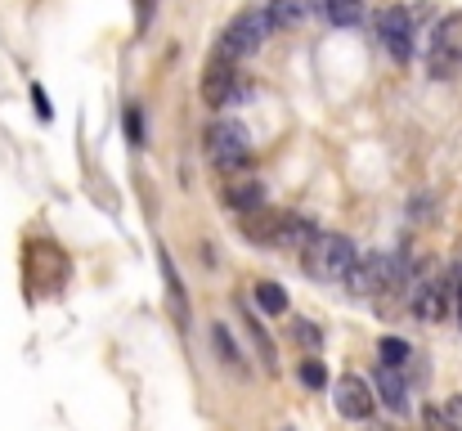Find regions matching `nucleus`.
I'll return each mask as SVG.
<instances>
[{
  "label": "nucleus",
  "instance_id": "f257e3e1",
  "mask_svg": "<svg viewBox=\"0 0 462 431\" xmlns=\"http://www.w3.org/2000/svg\"><path fill=\"white\" fill-rule=\"evenodd\" d=\"M404 279H409V261L404 257H395V252H359L341 284H346L350 296H377L386 287H404Z\"/></svg>",
  "mask_w": 462,
  "mask_h": 431
},
{
  "label": "nucleus",
  "instance_id": "f03ea898",
  "mask_svg": "<svg viewBox=\"0 0 462 431\" xmlns=\"http://www.w3.org/2000/svg\"><path fill=\"white\" fill-rule=\"evenodd\" d=\"M355 243L346 239V234H314V243H310L306 252H301V270H306L310 279H319V284H341L346 275H350V266H355Z\"/></svg>",
  "mask_w": 462,
  "mask_h": 431
},
{
  "label": "nucleus",
  "instance_id": "7ed1b4c3",
  "mask_svg": "<svg viewBox=\"0 0 462 431\" xmlns=\"http://www.w3.org/2000/svg\"><path fill=\"white\" fill-rule=\"evenodd\" d=\"M270 32H274V27H270L265 9H243V14L220 32V41H216V59L243 63V59H252V54L265 45V36H270Z\"/></svg>",
  "mask_w": 462,
  "mask_h": 431
},
{
  "label": "nucleus",
  "instance_id": "20e7f679",
  "mask_svg": "<svg viewBox=\"0 0 462 431\" xmlns=\"http://www.w3.org/2000/svg\"><path fill=\"white\" fill-rule=\"evenodd\" d=\"M207 157H211L216 171L238 175V171L247 166V157H252L247 126H243V122H211V126H207Z\"/></svg>",
  "mask_w": 462,
  "mask_h": 431
},
{
  "label": "nucleus",
  "instance_id": "39448f33",
  "mask_svg": "<svg viewBox=\"0 0 462 431\" xmlns=\"http://www.w3.org/2000/svg\"><path fill=\"white\" fill-rule=\"evenodd\" d=\"M458 68H462V14H449V18L436 23V32L427 41V72L436 81H449V77H458Z\"/></svg>",
  "mask_w": 462,
  "mask_h": 431
},
{
  "label": "nucleus",
  "instance_id": "423d86ee",
  "mask_svg": "<svg viewBox=\"0 0 462 431\" xmlns=\"http://www.w3.org/2000/svg\"><path fill=\"white\" fill-rule=\"evenodd\" d=\"M377 32H382V45H386V54H391L395 63H409V59H413V36H418V27H413V18H409L404 5L382 9Z\"/></svg>",
  "mask_w": 462,
  "mask_h": 431
},
{
  "label": "nucleus",
  "instance_id": "0eeeda50",
  "mask_svg": "<svg viewBox=\"0 0 462 431\" xmlns=\"http://www.w3.org/2000/svg\"><path fill=\"white\" fill-rule=\"evenodd\" d=\"M332 405H337V414L341 418H350V423H364L368 414H373V387L359 378V373H346V378H337V387H332Z\"/></svg>",
  "mask_w": 462,
  "mask_h": 431
},
{
  "label": "nucleus",
  "instance_id": "6e6552de",
  "mask_svg": "<svg viewBox=\"0 0 462 431\" xmlns=\"http://www.w3.org/2000/svg\"><path fill=\"white\" fill-rule=\"evenodd\" d=\"M234 68H238V63L211 54V63H207V72H202V99H207V108H225V104L238 95V72H234Z\"/></svg>",
  "mask_w": 462,
  "mask_h": 431
},
{
  "label": "nucleus",
  "instance_id": "1a4fd4ad",
  "mask_svg": "<svg viewBox=\"0 0 462 431\" xmlns=\"http://www.w3.org/2000/svg\"><path fill=\"white\" fill-rule=\"evenodd\" d=\"M314 234H319V230H314L310 216H301V211H283L270 248H279V252H306L310 243H314Z\"/></svg>",
  "mask_w": 462,
  "mask_h": 431
},
{
  "label": "nucleus",
  "instance_id": "9d476101",
  "mask_svg": "<svg viewBox=\"0 0 462 431\" xmlns=\"http://www.w3.org/2000/svg\"><path fill=\"white\" fill-rule=\"evenodd\" d=\"M225 202H229L234 216L261 211V207H265V184H261L256 175H234V180L225 184Z\"/></svg>",
  "mask_w": 462,
  "mask_h": 431
},
{
  "label": "nucleus",
  "instance_id": "9b49d317",
  "mask_svg": "<svg viewBox=\"0 0 462 431\" xmlns=\"http://www.w3.org/2000/svg\"><path fill=\"white\" fill-rule=\"evenodd\" d=\"M413 314H418L422 323H445V319H454V314H449L445 279H431V284L418 287V296H413Z\"/></svg>",
  "mask_w": 462,
  "mask_h": 431
},
{
  "label": "nucleus",
  "instance_id": "f8f14e48",
  "mask_svg": "<svg viewBox=\"0 0 462 431\" xmlns=\"http://www.w3.org/2000/svg\"><path fill=\"white\" fill-rule=\"evenodd\" d=\"M373 400H382L391 414H409V387L395 369H382L377 364V378H373Z\"/></svg>",
  "mask_w": 462,
  "mask_h": 431
},
{
  "label": "nucleus",
  "instance_id": "ddd939ff",
  "mask_svg": "<svg viewBox=\"0 0 462 431\" xmlns=\"http://www.w3.org/2000/svg\"><path fill=\"white\" fill-rule=\"evenodd\" d=\"M310 14H314V0H270L265 5L270 27H301Z\"/></svg>",
  "mask_w": 462,
  "mask_h": 431
},
{
  "label": "nucleus",
  "instance_id": "4468645a",
  "mask_svg": "<svg viewBox=\"0 0 462 431\" xmlns=\"http://www.w3.org/2000/svg\"><path fill=\"white\" fill-rule=\"evenodd\" d=\"M162 284H166V301L175 310V323L189 328V301H184V284H180V270L171 266V257H162Z\"/></svg>",
  "mask_w": 462,
  "mask_h": 431
},
{
  "label": "nucleus",
  "instance_id": "2eb2a0df",
  "mask_svg": "<svg viewBox=\"0 0 462 431\" xmlns=\"http://www.w3.org/2000/svg\"><path fill=\"white\" fill-rule=\"evenodd\" d=\"M211 346H216V360H220L225 369H234V373L243 369V373H247V364H243V351L234 346V337H229V328H225V323H211Z\"/></svg>",
  "mask_w": 462,
  "mask_h": 431
},
{
  "label": "nucleus",
  "instance_id": "dca6fc26",
  "mask_svg": "<svg viewBox=\"0 0 462 431\" xmlns=\"http://www.w3.org/2000/svg\"><path fill=\"white\" fill-rule=\"evenodd\" d=\"M377 360H382V369L404 373V364L413 360V346H409L404 337H382V342H377Z\"/></svg>",
  "mask_w": 462,
  "mask_h": 431
},
{
  "label": "nucleus",
  "instance_id": "f3484780",
  "mask_svg": "<svg viewBox=\"0 0 462 431\" xmlns=\"http://www.w3.org/2000/svg\"><path fill=\"white\" fill-rule=\"evenodd\" d=\"M323 14L332 27H359L364 23V0H323Z\"/></svg>",
  "mask_w": 462,
  "mask_h": 431
},
{
  "label": "nucleus",
  "instance_id": "a211bd4d",
  "mask_svg": "<svg viewBox=\"0 0 462 431\" xmlns=\"http://www.w3.org/2000/svg\"><path fill=\"white\" fill-rule=\"evenodd\" d=\"M256 305H261L265 314H274V319H279V314H288V305H292V301H288V287L283 284L261 279V284H256Z\"/></svg>",
  "mask_w": 462,
  "mask_h": 431
},
{
  "label": "nucleus",
  "instance_id": "6ab92c4d",
  "mask_svg": "<svg viewBox=\"0 0 462 431\" xmlns=\"http://www.w3.org/2000/svg\"><path fill=\"white\" fill-rule=\"evenodd\" d=\"M243 328L252 333V342H256V351H261L265 369H270V373H279V355H274V342H270L265 323H256V314H252V310H243Z\"/></svg>",
  "mask_w": 462,
  "mask_h": 431
},
{
  "label": "nucleus",
  "instance_id": "aec40b11",
  "mask_svg": "<svg viewBox=\"0 0 462 431\" xmlns=\"http://www.w3.org/2000/svg\"><path fill=\"white\" fill-rule=\"evenodd\" d=\"M292 342H297L306 355H314V351L323 346V328H319L314 319H292Z\"/></svg>",
  "mask_w": 462,
  "mask_h": 431
},
{
  "label": "nucleus",
  "instance_id": "412c9836",
  "mask_svg": "<svg viewBox=\"0 0 462 431\" xmlns=\"http://www.w3.org/2000/svg\"><path fill=\"white\" fill-rule=\"evenodd\" d=\"M422 431H462V423L440 405H422Z\"/></svg>",
  "mask_w": 462,
  "mask_h": 431
},
{
  "label": "nucleus",
  "instance_id": "4be33fe9",
  "mask_svg": "<svg viewBox=\"0 0 462 431\" xmlns=\"http://www.w3.org/2000/svg\"><path fill=\"white\" fill-rule=\"evenodd\" d=\"M297 373H301V387H310V391L328 387V369H323V360H314V355L301 360V369H297Z\"/></svg>",
  "mask_w": 462,
  "mask_h": 431
},
{
  "label": "nucleus",
  "instance_id": "5701e85b",
  "mask_svg": "<svg viewBox=\"0 0 462 431\" xmlns=\"http://www.w3.org/2000/svg\"><path fill=\"white\" fill-rule=\"evenodd\" d=\"M445 292H449V314L462 319V266H454V270L445 275Z\"/></svg>",
  "mask_w": 462,
  "mask_h": 431
},
{
  "label": "nucleus",
  "instance_id": "b1692460",
  "mask_svg": "<svg viewBox=\"0 0 462 431\" xmlns=\"http://www.w3.org/2000/svg\"><path fill=\"white\" fill-rule=\"evenodd\" d=\"M126 136H131V144H144V117H140V104L126 108Z\"/></svg>",
  "mask_w": 462,
  "mask_h": 431
},
{
  "label": "nucleus",
  "instance_id": "393cba45",
  "mask_svg": "<svg viewBox=\"0 0 462 431\" xmlns=\"http://www.w3.org/2000/svg\"><path fill=\"white\" fill-rule=\"evenodd\" d=\"M32 104H36V117H41V122H50V117H54V108H50V95H45L41 86H32Z\"/></svg>",
  "mask_w": 462,
  "mask_h": 431
},
{
  "label": "nucleus",
  "instance_id": "a878e982",
  "mask_svg": "<svg viewBox=\"0 0 462 431\" xmlns=\"http://www.w3.org/2000/svg\"><path fill=\"white\" fill-rule=\"evenodd\" d=\"M449 414H454V418L462 423V396H454V400H449Z\"/></svg>",
  "mask_w": 462,
  "mask_h": 431
},
{
  "label": "nucleus",
  "instance_id": "bb28decb",
  "mask_svg": "<svg viewBox=\"0 0 462 431\" xmlns=\"http://www.w3.org/2000/svg\"><path fill=\"white\" fill-rule=\"evenodd\" d=\"M283 431H292V427H283Z\"/></svg>",
  "mask_w": 462,
  "mask_h": 431
}]
</instances>
